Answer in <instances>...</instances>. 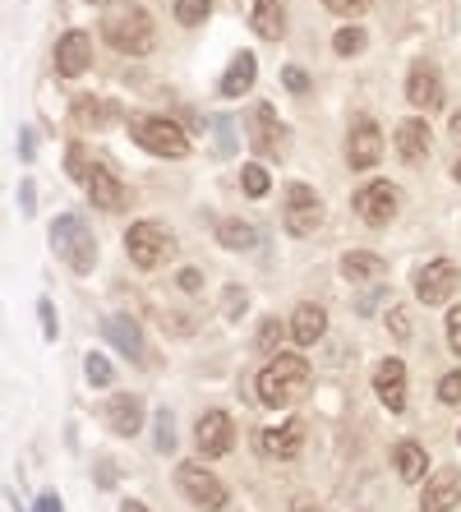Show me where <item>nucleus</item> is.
<instances>
[{"label":"nucleus","mask_w":461,"mask_h":512,"mask_svg":"<svg viewBox=\"0 0 461 512\" xmlns=\"http://www.w3.org/2000/svg\"><path fill=\"white\" fill-rule=\"evenodd\" d=\"M102 37H107L120 56H148L157 47L153 14L143 10V5H134V0H116L102 14Z\"/></svg>","instance_id":"f257e3e1"},{"label":"nucleus","mask_w":461,"mask_h":512,"mask_svg":"<svg viewBox=\"0 0 461 512\" xmlns=\"http://www.w3.org/2000/svg\"><path fill=\"white\" fill-rule=\"evenodd\" d=\"M309 383H314V374H309V365L300 356H272L259 370V402L272 406V411L296 406L309 393Z\"/></svg>","instance_id":"f03ea898"},{"label":"nucleus","mask_w":461,"mask_h":512,"mask_svg":"<svg viewBox=\"0 0 461 512\" xmlns=\"http://www.w3.org/2000/svg\"><path fill=\"white\" fill-rule=\"evenodd\" d=\"M51 250H56L60 263L79 277H88L97 268V236L79 213H60L56 222H51Z\"/></svg>","instance_id":"7ed1b4c3"},{"label":"nucleus","mask_w":461,"mask_h":512,"mask_svg":"<svg viewBox=\"0 0 461 512\" xmlns=\"http://www.w3.org/2000/svg\"><path fill=\"white\" fill-rule=\"evenodd\" d=\"M130 134H134V143H143L153 157H185L190 153L185 130L171 125V120H162V116H130Z\"/></svg>","instance_id":"20e7f679"},{"label":"nucleus","mask_w":461,"mask_h":512,"mask_svg":"<svg viewBox=\"0 0 461 512\" xmlns=\"http://www.w3.org/2000/svg\"><path fill=\"white\" fill-rule=\"evenodd\" d=\"M176 485L194 508H203V512H222L226 508V485L203 462H180L176 466Z\"/></svg>","instance_id":"39448f33"},{"label":"nucleus","mask_w":461,"mask_h":512,"mask_svg":"<svg viewBox=\"0 0 461 512\" xmlns=\"http://www.w3.org/2000/svg\"><path fill=\"white\" fill-rule=\"evenodd\" d=\"M125 250H130V259L139 263V268H157L162 254L176 250V240H171V231H166L162 222H134L130 236H125Z\"/></svg>","instance_id":"423d86ee"},{"label":"nucleus","mask_w":461,"mask_h":512,"mask_svg":"<svg viewBox=\"0 0 461 512\" xmlns=\"http://www.w3.org/2000/svg\"><path fill=\"white\" fill-rule=\"evenodd\" d=\"M282 222H286V231H291V236H314V231L323 227V203H319V194L309 190V185H291V190H286Z\"/></svg>","instance_id":"0eeeda50"},{"label":"nucleus","mask_w":461,"mask_h":512,"mask_svg":"<svg viewBox=\"0 0 461 512\" xmlns=\"http://www.w3.org/2000/svg\"><path fill=\"white\" fill-rule=\"evenodd\" d=\"M457 286H461V268L452 259H434L415 273V296L425 300V305H443V300H452Z\"/></svg>","instance_id":"6e6552de"},{"label":"nucleus","mask_w":461,"mask_h":512,"mask_svg":"<svg viewBox=\"0 0 461 512\" xmlns=\"http://www.w3.org/2000/svg\"><path fill=\"white\" fill-rule=\"evenodd\" d=\"M194 443H199V457H226L231 443H236V425L226 411H203L199 425H194Z\"/></svg>","instance_id":"1a4fd4ad"},{"label":"nucleus","mask_w":461,"mask_h":512,"mask_svg":"<svg viewBox=\"0 0 461 512\" xmlns=\"http://www.w3.org/2000/svg\"><path fill=\"white\" fill-rule=\"evenodd\" d=\"M249 143H254L263 157L282 153L286 125L277 120V107H272V102H254V107H249Z\"/></svg>","instance_id":"9d476101"},{"label":"nucleus","mask_w":461,"mask_h":512,"mask_svg":"<svg viewBox=\"0 0 461 512\" xmlns=\"http://www.w3.org/2000/svg\"><path fill=\"white\" fill-rule=\"evenodd\" d=\"M355 213L365 217L369 227H388L392 217H397V190H392L388 180H369L365 190L355 194Z\"/></svg>","instance_id":"9b49d317"},{"label":"nucleus","mask_w":461,"mask_h":512,"mask_svg":"<svg viewBox=\"0 0 461 512\" xmlns=\"http://www.w3.org/2000/svg\"><path fill=\"white\" fill-rule=\"evenodd\" d=\"M56 70L65 74V79H79L83 70H93V33L74 28V33L60 37L56 42Z\"/></svg>","instance_id":"f8f14e48"},{"label":"nucleus","mask_w":461,"mask_h":512,"mask_svg":"<svg viewBox=\"0 0 461 512\" xmlns=\"http://www.w3.org/2000/svg\"><path fill=\"white\" fill-rule=\"evenodd\" d=\"M88 199H93V208H102V213H120V208L130 203V194H125L120 176L107 167V162H93V176H88Z\"/></svg>","instance_id":"ddd939ff"},{"label":"nucleus","mask_w":461,"mask_h":512,"mask_svg":"<svg viewBox=\"0 0 461 512\" xmlns=\"http://www.w3.org/2000/svg\"><path fill=\"white\" fill-rule=\"evenodd\" d=\"M374 393H379V402L388 406L392 416L406 411V365L397 356L379 360V370H374Z\"/></svg>","instance_id":"4468645a"},{"label":"nucleus","mask_w":461,"mask_h":512,"mask_svg":"<svg viewBox=\"0 0 461 512\" xmlns=\"http://www.w3.org/2000/svg\"><path fill=\"white\" fill-rule=\"evenodd\" d=\"M383 157V134L374 120H360L351 130V143H346V162H351V171H369L374 162Z\"/></svg>","instance_id":"2eb2a0df"},{"label":"nucleus","mask_w":461,"mask_h":512,"mask_svg":"<svg viewBox=\"0 0 461 512\" xmlns=\"http://www.w3.org/2000/svg\"><path fill=\"white\" fill-rule=\"evenodd\" d=\"M461 503V471H438L425 480V494H420V512H452Z\"/></svg>","instance_id":"dca6fc26"},{"label":"nucleus","mask_w":461,"mask_h":512,"mask_svg":"<svg viewBox=\"0 0 461 512\" xmlns=\"http://www.w3.org/2000/svg\"><path fill=\"white\" fill-rule=\"evenodd\" d=\"M259 448L268 457H277V462H291V457H300V448H305V425H300V420H286V425H277V429H263Z\"/></svg>","instance_id":"f3484780"},{"label":"nucleus","mask_w":461,"mask_h":512,"mask_svg":"<svg viewBox=\"0 0 461 512\" xmlns=\"http://www.w3.org/2000/svg\"><path fill=\"white\" fill-rule=\"evenodd\" d=\"M107 425L116 429L120 439H134V434H139V425H143V397L116 393V397L107 402Z\"/></svg>","instance_id":"a211bd4d"},{"label":"nucleus","mask_w":461,"mask_h":512,"mask_svg":"<svg viewBox=\"0 0 461 512\" xmlns=\"http://www.w3.org/2000/svg\"><path fill=\"white\" fill-rule=\"evenodd\" d=\"M406 97H411V107L420 111H434L443 102V79H438L434 65H415L411 79H406Z\"/></svg>","instance_id":"6ab92c4d"},{"label":"nucleus","mask_w":461,"mask_h":512,"mask_svg":"<svg viewBox=\"0 0 461 512\" xmlns=\"http://www.w3.org/2000/svg\"><path fill=\"white\" fill-rule=\"evenodd\" d=\"M102 333H107V342L116 346L120 356L143 360V328L130 319V314H111V319L102 323Z\"/></svg>","instance_id":"aec40b11"},{"label":"nucleus","mask_w":461,"mask_h":512,"mask_svg":"<svg viewBox=\"0 0 461 512\" xmlns=\"http://www.w3.org/2000/svg\"><path fill=\"white\" fill-rule=\"evenodd\" d=\"M397 157L411 162V167L429 157V125L425 120H402V125H397Z\"/></svg>","instance_id":"412c9836"},{"label":"nucleus","mask_w":461,"mask_h":512,"mask_svg":"<svg viewBox=\"0 0 461 512\" xmlns=\"http://www.w3.org/2000/svg\"><path fill=\"white\" fill-rule=\"evenodd\" d=\"M323 333H328V314H323V305H300V310L291 314V342L296 346H314Z\"/></svg>","instance_id":"4be33fe9"},{"label":"nucleus","mask_w":461,"mask_h":512,"mask_svg":"<svg viewBox=\"0 0 461 512\" xmlns=\"http://www.w3.org/2000/svg\"><path fill=\"white\" fill-rule=\"evenodd\" d=\"M249 28L259 37H268V42H277V37L286 33L282 0H254V5H249Z\"/></svg>","instance_id":"5701e85b"},{"label":"nucleus","mask_w":461,"mask_h":512,"mask_svg":"<svg viewBox=\"0 0 461 512\" xmlns=\"http://www.w3.org/2000/svg\"><path fill=\"white\" fill-rule=\"evenodd\" d=\"M383 273H388L383 254H374V250H351V254H342V277H346V282H379Z\"/></svg>","instance_id":"b1692460"},{"label":"nucleus","mask_w":461,"mask_h":512,"mask_svg":"<svg viewBox=\"0 0 461 512\" xmlns=\"http://www.w3.org/2000/svg\"><path fill=\"white\" fill-rule=\"evenodd\" d=\"M392 462H397V476L411 480V485H420V480H425V471H429V457H425V448H420L415 439H402V443H397Z\"/></svg>","instance_id":"393cba45"},{"label":"nucleus","mask_w":461,"mask_h":512,"mask_svg":"<svg viewBox=\"0 0 461 512\" xmlns=\"http://www.w3.org/2000/svg\"><path fill=\"white\" fill-rule=\"evenodd\" d=\"M254 51H240L236 60H231V70L222 74V97H240V93H249L254 88Z\"/></svg>","instance_id":"a878e982"},{"label":"nucleus","mask_w":461,"mask_h":512,"mask_svg":"<svg viewBox=\"0 0 461 512\" xmlns=\"http://www.w3.org/2000/svg\"><path fill=\"white\" fill-rule=\"evenodd\" d=\"M217 240H222L226 250H249V245H254V227L236 222V217H222V222H217Z\"/></svg>","instance_id":"bb28decb"},{"label":"nucleus","mask_w":461,"mask_h":512,"mask_svg":"<svg viewBox=\"0 0 461 512\" xmlns=\"http://www.w3.org/2000/svg\"><path fill=\"white\" fill-rule=\"evenodd\" d=\"M153 448H157L162 457H166V453H176V416H171L166 406L153 416Z\"/></svg>","instance_id":"cd10ccee"},{"label":"nucleus","mask_w":461,"mask_h":512,"mask_svg":"<svg viewBox=\"0 0 461 512\" xmlns=\"http://www.w3.org/2000/svg\"><path fill=\"white\" fill-rule=\"evenodd\" d=\"M79 120H83V125H93V130H102V125H111V120H116V111H111V102H93V97H83V102H79Z\"/></svg>","instance_id":"c85d7f7f"},{"label":"nucleus","mask_w":461,"mask_h":512,"mask_svg":"<svg viewBox=\"0 0 461 512\" xmlns=\"http://www.w3.org/2000/svg\"><path fill=\"white\" fill-rule=\"evenodd\" d=\"M208 14H213V0H176V19L185 28H199Z\"/></svg>","instance_id":"c756f323"},{"label":"nucleus","mask_w":461,"mask_h":512,"mask_svg":"<svg viewBox=\"0 0 461 512\" xmlns=\"http://www.w3.org/2000/svg\"><path fill=\"white\" fill-rule=\"evenodd\" d=\"M83 374H88V383H93V388H111L116 365H111L107 356H88V360H83Z\"/></svg>","instance_id":"7c9ffc66"},{"label":"nucleus","mask_w":461,"mask_h":512,"mask_svg":"<svg viewBox=\"0 0 461 512\" xmlns=\"http://www.w3.org/2000/svg\"><path fill=\"white\" fill-rule=\"evenodd\" d=\"M240 185H245V194L249 199H263V194L272 190V180H268V171L259 167V162H249L245 171H240Z\"/></svg>","instance_id":"2f4dec72"},{"label":"nucleus","mask_w":461,"mask_h":512,"mask_svg":"<svg viewBox=\"0 0 461 512\" xmlns=\"http://www.w3.org/2000/svg\"><path fill=\"white\" fill-rule=\"evenodd\" d=\"M332 51H337V56H360V51H365V33H360V28H337V37H332Z\"/></svg>","instance_id":"473e14b6"},{"label":"nucleus","mask_w":461,"mask_h":512,"mask_svg":"<svg viewBox=\"0 0 461 512\" xmlns=\"http://www.w3.org/2000/svg\"><path fill=\"white\" fill-rule=\"evenodd\" d=\"M213 130H217V153H222V157L236 153V120H231V116H217Z\"/></svg>","instance_id":"72a5a7b5"},{"label":"nucleus","mask_w":461,"mask_h":512,"mask_svg":"<svg viewBox=\"0 0 461 512\" xmlns=\"http://www.w3.org/2000/svg\"><path fill=\"white\" fill-rule=\"evenodd\" d=\"M245 305H249V296H245V286H226V296H222V314L226 319H240V314H245Z\"/></svg>","instance_id":"f704fd0d"},{"label":"nucleus","mask_w":461,"mask_h":512,"mask_svg":"<svg viewBox=\"0 0 461 512\" xmlns=\"http://www.w3.org/2000/svg\"><path fill=\"white\" fill-rule=\"evenodd\" d=\"M37 323H42V337H47V342H56V337H60L56 305H51V300H37Z\"/></svg>","instance_id":"c9c22d12"},{"label":"nucleus","mask_w":461,"mask_h":512,"mask_svg":"<svg viewBox=\"0 0 461 512\" xmlns=\"http://www.w3.org/2000/svg\"><path fill=\"white\" fill-rule=\"evenodd\" d=\"M291 333V323H277V319H263V328H259V346L263 351H272V346L282 342V337Z\"/></svg>","instance_id":"e433bc0d"},{"label":"nucleus","mask_w":461,"mask_h":512,"mask_svg":"<svg viewBox=\"0 0 461 512\" xmlns=\"http://www.w3.org/2000/svg\"><path fill=\"white\" fill-rule=\"evenodd\" d=\"M65 167H70V176H74V180H83V185H88L93 167H88V157H83V143H74V148H70V157H65Z\"/></svg>","instance_id":"4c0bfd02"},{"label":"nucleus","mask_w":461,"mask_h":512,"mask_svg":"<svg viewBox=\"0 0 461 512\" xmlns=\"http://www.w3.org/2000/svg\"><path fill=\"white\" fill-rule=\"evenodd\" d=\"M332 14H342V19H355V14H365L374 0H323Z\"/></svg>","instance_id":"58836bf2"},{"label":"nucleus","mask_w":461,"mask_h":512,"mask_svg":"<svg viewBox=\"0 0 461 512\" xmlns=\"http://www.w3.org/2000/svg\"><path fill=\"white\" fill-rule=\"evenodd\" d=\"M388 328L397 342H411V314L406 310H388Z\"/></svg>","instance_id":"ea45409f"},{"label":"nucleus","mask_w":461,"mask_h":512,"mask_svg":"<svg viewBox=\"0 0 461 512\" xmlns=\"http://www.w3.org/2000/svg\"><path fill=\"white\" fill-rule=\"evenodd\" d=\"M438 402H461V370L438 379Z\"/></svg>","instance_id":"a19ab883"},{"label":"nucleus","mask_w":461,"mask_h":512,"mask_svg":"<svg viewBox=\"0 0 461 512\" xmlns=\"http://www.w3.org/2000/svg\"><path fill=\"white\" fill-rule=\"evenodd\" d=\"M282 79H286V88H291V93H305V88H309V74L300 70V65H286Z\"/></svg>","instance_id":"79ce46f5"},{"label":"nucleus","mask_w":461,"mask_h":512,"mask_svg":"<svg viewBox=\"0 0 461 512\" xmlns=\"http://www.w3.org/2000/svg\"><path fill=\"white\" fill-rule=\"evenodd\" d=\"M448 346H452V351H457V356H461V305L448 314Z\"/></svg>","instance_id":"37998d69"},{"label":"nucleus","mask_w":461,"mask_h":512,"mask_svg":"<svg viewBox=\"0 0 461 512\" xmlns=\"http://www.w3.org/2000/svg\"><path fill=\"white\" fill-rule=\"evenodd\" d=\"M19 208H24V217H33V208H37V194H33V180H24V185H19Z\"/></svg>","instance_id":"c03bdc74"},{"label":"nucleus","mask_w":461,"mask_h":512,"mask_svg":"<svg viewBox=\"0 0 461 512\" xmlns=\"http://www.w3.org/2000/svg\"><path fill=\"white\" fill-rule=\"evenodd\" d=\"M97 485H102V489H111V485H116V462H107V457L97 462Z\"/></svg>","instance_id":"a18cd8bd"},{"label":"nucleus","mask_w":461,"mask_h":512,"mask_svg":"<svg viewBox=\"0 0 461 512\" xmlns=\"http://www.w3.org/2000/svg\"><path fill=\"white\" fill-rule=\"evenodd\" d=\"M33 512H65V503H60V494H51V489H47V494L33 503Z\"/></svg>","instance_id":"49530a36"},{"label":"nucleus","mask_w":461,"mask_h":512,"mask_svg":"<svg viewBox=\"0 0 461 512\" xmlns=\"http://www.w3.org/2000/svg\"><path fill=\"white\" fill-rule=\"evenodd\" d=\"M33 153H37L33 130H19V157H24V162H33Z\"/></svg>","instance_id":"de8ad7c7"},{"label":"nucleus","mask_w":461,"mask_h":512,"mask_svg":"<svg viewBox=\"0 0 461 512\" xmlns=\"http://www.w3.org/2000/svg\"><path fill=\"white\" fill-rule=\"evenodd\" d=\"M203 286V277L194 273V268H185V273H180V291H199Z\"/></svg>","instance_id":"09e8293b"},{"label":"nucleus","mask_w":461,"mask_h":512,"mask_svg":"<svg viewBox=\"0 0 461 512\" xmlns=\"http://www.w3.org/2000/svg\"><path fill=\"white\" fill-rule=\"evenodd\" d=\"M291 508H296V512H323L319 503H314V499H305V494H296V503H291Z\"/></svg>","instance_id":"8fccbe9b"},{"label":"nucleus","mask_w":461,"mask_h":512,"mask_svg":"<svg viewBox=\"0 0 461 512\" xmlns=\"http://www.w3.org/2000/svg\"><path fill=\"white\" fill-rule=\"evenodd\" d=\"M120 512H148V508H143L139 499H130V503H125V508H120Z\"/></svg>","instance_id":"3c124183"},{"label":"nucleus","mask_w":461,"mask_h":512,"mask_svg":"<svg viewBox=\"0 0 461 512\" xmlns=\"http://www.w3.org/2000/svg\"><path fill=\"white\" fill-rule=\"evenodd\" d=\"M452 134H457V139H461V116H452Z\"/></svg>","instance_id":"603ef678"},{"label":"nucleus","mask_w":461,"mask_h":512,"mask_svg":"<svg viewBox=\"0 0 461 512\" xmlns=\"http://www.w3.org/2000/svg\"><path fill=\"white\" fill-rule=\"evenodd\" d=\"M452 180H457V185H461V157H457V167H452Z\"/></svg>","instance_id":"864d4df0"},{"label":"nucleus","mask_w":461,"mask_h":512,"mask_svg":"<svg viewBox=\"0 0 461 512\" xmlns=\"http://www.w3.org/2000/svg\"><path fill=\"white\" fill-rule=\"evenodd\" d=\"M88 5H107V0H88Z\"/></svg>","instance_id":"5fc2aeb1"}]
</instances>
